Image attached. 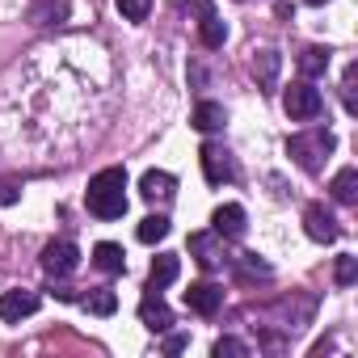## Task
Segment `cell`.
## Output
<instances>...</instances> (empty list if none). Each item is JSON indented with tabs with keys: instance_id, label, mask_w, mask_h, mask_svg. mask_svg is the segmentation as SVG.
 <instances>
[{
	"instance_id": "cell-1",
	"label": "cell",
	"mask_w": 358,
	"mask_h": 358,
	"mask_svg": "<svg viewBox=\"0 0 358 358\" xmlns=\"http://www.w3.org/2000/svg\"><path fill=\"white\" fill-rule=\"evenodd\" d=\"M127 169L122 164H110L101 173L89 177V190H85V207L89 215L97 220H122L127 215Z\"/></svg>"
},
{
	"instance_id": "cell-2",
	"label": "cell",
	"mask_w": 358,
	"mask_h": 358,
	"mask_svg": "<svg viewBox=\"0 0 358 358\" xmlns=\"http://www.w3.org/2000/svg\"><path fill=\"white\" fill-rule=\"evenodd\" d=\"M333 152V135L329 131H308V135H291L287 139V156L303 169V173H320L324 160Z\"/></svg>"
},
{
	"instance_id": "cell-3",
	"label": "cell",
	"mask_w": 358,
	"mask_h": 358,
	"mask_svg": "<svg viewBox=\"0 0 358 358\" xmlns=\"http://www.w3.org/2000/svg\"><path fill=\"white\" fill-rule=\"evenodd\" d=\"M282 110H287L291 122H312V118H320L324 97H320V89L312 80H295V85L282 89Z\"/></svg>"
},
{
	"instance_id": "cell-4",
	"label": "cell",
	"mask_w": 358,
	"mask_h": 358,
	"mask_svg": "<svg viewBox=\"0 0 358 358\" xmlns=\"http://www.w3.org/2000/svg\"><path fill=\"white\" fill-rule=\"evenodd\" d=\"M199 160H203V173H207V182H211V186H228L232 177H236L232 152H228L224 143H215V139H207V143L199 148Z\"/></svg>"
},
{
	"instance_id": "cell-5",
	"label": "cell",
	"mask_w": 358,
	"mask_h": 358,
	"mask_svg": "<svg viewBox=\"0 0 358 358\" xmlns=\"http://www.w3.org/2000/svg\"><path fill=\"white\" fill-rule=\"evenodd\" d=\"M38 262H43V270H47L51 278H68V274L80 266V249H76L72 241H51Z\"/></svg>"
},
{
	"instance_id": "cell-6",
	"label": "cell",
	"mask_w": 358,
	"mask_h": 358,
	"mask_svg": "<svg viewBox=\"0 0 358 358\" xmlns=\"http://www.w3.org/2000/svg\"><path fill=\"white\" fill-rule=\"evenodd\" d=\"M211 232L220 241H241L245 236V207L241 203H224L211 211Z\"/></svg>"
},
{
	"instance_id": "cell-7",
	"label": "cell",
	"mask_w": 358,
	"mask_h": 358,
	"mask_svg": "<svg viewBox=\"0 0 358 358\" xmlns=\"http://www.w3.org/2000/svg\"><path fill=\"white\" fill-rule=\"evenodd\" d=\"M303 232L316 241V245H333L337 236H341V228H337V220H333V211H324L320 203H312L308 211H303Z\"/></svg>"
},
{
	"instance_id": "cell-8",
	"label": "cell",
	"mask_w": 358,
	"mask_h": 358,
	"mask_svg": "<svg viewBox=\"0 0 358 358\" xmlns=\"http://www.w3.org/2000/svg\"><path fill=\"white\" fill-rule=\"evenodd\" d=\"M186 308L190 312H199V316H215L220 308H224V287L220 282H190V291H186Z\"/></svg>"
},
{
	"instance_id": "cell-9",
	"label": "cell",
	"mask_w": 358,
	"mask_h": 358,
	"mask_svg": "<svg viewBox=\"0 0 358 358\" xmlns=\"http://www.w3.org/2000/svg\"><path fill=\"white\" fill-rule=\"evenodd\" d=\"M38 312V295L34 291H5V295H0V320H5V324H22L26 316H34Z\"/></svg>"
},
{
	"instance_id": "cell-10",
	"label": "cell",
	"mask_w": 358,
	"mask_h": 358,
	"mask_svg": "<svg viewBox=\"0 0 358 358\" xmlns=\"http://www.w3.org/2000/svg\"><path fill=\"white\" fill-rule=\"evenodd\" d=\"M139 320H143L152 333H164V329L173 324V312H169V303L160 299V291H156V287H148V295L139 299Z\"/></svg>"
},
{
	"instance_id": "cell-11",
	"label": "cell",
	"mask_w": 358,
	"mask_h": 358,
	"mask_svg": "<svg viewBox=\"0 0 358 358\" xmlns=\"http://www.w3.org/2000/svg\"><path fill=\"white\" fill-rule=\"evenodd\" d=\"M224 122H228V110H224L220 101H199V106H194V114H190V127H194V131H203V135L224 131Z\"/></svg>"
},
{
	"instance_id": "cell-12",
	"label": "cell",
	"mask_w": 358,
	"mask_h": 358,
	"mask_svg": "<svg viewBox=\"0 0 358 358\" xmlns=\"http://www.w3.org/2000/svg\"><path fill=\"white\" fill-rule=\"evenodd\" d=\"M173 173H164V169H148L143 177H139V194L148 199V203H156V199H173Z\"/></svg>"
},
{
	"instance_id": "cell-13",
	"label": "cell",
	"mask_w": 358,
	"mask_h": 358,
	"mask_svg": "<svg viewBox=\"0 0 358 358\" xmlns=\"http://www.w3.org/2000/svg\"><path fill=\"white\" fill-rule=\"evenodd\" d=\"M190 253L199 257L203 270H220V262H224V249L215 245V232H194L190 236Z\"/></svg>"
},
{
	"instance_id": "cell-14",
	"label": "cell",
	"mask_w": 358,
	"mask_h": 358,
	"mask_svg": "<svg viewBox=\"0 0 358 358\" xmlns=\"http://www.w3.org/2000/svg\"><path fill=\"white\" fill-rule=\"evenodd\" d=\"M177 274H182V257L177 253H160V257H152V270H148V287H169V282H177Z\"/></svg>"
},
{
	"instance_id": "cell-15",
	"label": "cell",
	"mask_w": 358,
	"mask_h": 358,
	"mask_svg": "<svg viewBox=\"0 0 358 358\" xmlns=\"http://www.w3.org/2000/svg\"><path fill=\"white\" fill-rule=\"evenodd\" d=\"M329 194H333L341 207H354V203H358V169H354V164H345L333 182H329Z\"/></svg>"
},
{
	"instance_id": "cell-16",
	"label": "cell",
	"mask_w": 358,
	"mask_h": 358,
	"mask_svg": "<svg viewBox=\"0 0 358 358\" xmlns=\"http://www.w3.org/2000/svg\"><path fill=\"white\" fill-rule=\"evenodd\" d=\"M199 38H203V47H211V51H220V47L228 43V26L215 17V9H211V5L203 9V22H199Z\"/></svg>"
},
{
	"instance_id": "cell-17",
	"label": "cell",
	"mask_w": 358,
	"mask_h": 358,
	"mask_svg": "<svg viewBox=\"0 0 358 358\" xmlns=\"http://www.w3.org/2000/svg\"><path fill=\"white\" fill-rule=\"evenodd\" d=\"M329 47H303L299 51V76L303 80H316V76H324L329 72Z\"/></svg>"
},
{
	"instance_id": "cell-18",
	"label": "cell",
	"mask_w": 358,
	"mask_h": 358,
	"mask_svg": "<svg viewBox=\"0 0 358 358\" xmlns=\"http://www.w3.org/2000/svg\"><path fill=\"white\" fill-rule=\"evenodd\" d=\"M93 266H97V270H106V274H122V270H127V253H122V245L101 241V245L93 249Z\"/></svg>"
},
{
	"instance_id": "cell-19",
	"label": "cell",
	"mask_w": 358,
	"mask_h": 358,
	"mask_svg": "<svg viewBox=\"0 0 358 358\" xmlns=\"http://www.w3.org/2000/svg\"><path fill=\"white\" fill-rule=\"evenodd\" d=\"M76 303H85L93 316H114V312H118V295H114V291H106V287H97V291H89V295H80Z\"/></svg>"
},
{
	"instance_id": "cell-20",
	"label": "cell",
	"mask_w": 358,
	"mask_h": 358,
	"mask_svg": "<svg viewBox=\"0 0 358 358\" xmlns=\"http://www.w3.org/2000/svg\"><path fill=\"white\" fill-rule=\"evenodd\" d=\"M278 51H257L253 55V72H257V80L266 85V89H274V80H278Z\"/></svg>"
},
{
	"instance_id": "cell-21",
	"label": "cell",
	"mask_w": 358,
	"mask_h": 358,
	"mask_svg": "<svg viewBox=\"0 0 358 358\" xmlns=\"http://www.w3.org/2000/svg\"><path fill=\"white\" fill-rule=\"evenodd\" d=\"M135 236H139L143 245H156V241H164V236H169V220H164V215H148V220H139Z\"/></svg>"
},
{
	"instance_id": "cell-22",
	"label": "cell",
	"mask_w": 358,
	"mask_h": 358,
	"mask_svg": "<svg viewBox=\"0 0 358 358\" xmlns=\"http://www.w3.org/2000/svg\"><path fill=\"white\" fill-rule=\"evenodd\" d=\"M114 5L127 22H148V13H152V0H114Z\"/></svg>"
},
{
	"instance_id": "cell-23",
	"label": "cell",
	"mask_w": 358,
	"mask_h": 358,
	"mask_svg": "<svg viewBox=\"0 0 358 358\" xmlns=\"http://www.w3.org/2000/svg\"><path fill=\"white\" fill-rule=\"evenodd\" d=\"M333 278H337V287H350V282L358 278V257L341 253V257H337V266H333Z\"/></svg>"
},
{
	"instance_id": "cell-24",
	"label": "cell",
	"mask_w": 358,
	"mask_h": 358,
	"mask_svg": "<svg viewBox=\"0 0 358 358\" xmlns=\"http://www.w3.org/2000/svg\"><path fill=\"white\" fill-rule=\"evenodd\" d=\"M211 354H215V358H245V354H249V345H245V341H236V337H220V341L211 345Z\"/></svg>"
},
{
	"instance_id": "cell-25",
	"label": "cell",
	"mask_w": 358,
	"mask_h": 358,
	"mask_svg": "<svg viewBox=\"0 0 358 358\" xmlns=\"http://www.w3.org/2000/svg\"><path fill=\"white\" fill-rule=\"evenodd\" d=\"M354 76H358V68L350 64V68H345V80H341V97H345V110H350V114L358 110V101H354Z\"/></svg>"
},
{
	"instance_id": "cell-26",
	"label": "cell",
	"mask_w": 358,
	"mask_h": 358,
	"mask_svg": "<svg viewBox=\"0 0 358 358\" xmlns=\"http://www.w3.org/2000/svg\"><path fill=\"white\" fill-rule=\"evenodd\" d=\"M22 199V190H17V182H0V207H13Z\"/></svg>"
},
{
	"instance_id": "cell-27",
	"label": "cell",
	"mask_w": 358,
	"mask_h": 358,
	"mask_svg": "<svg viewBox=\"0 0 358 358\" xmlns=\"http://www.w3.org/2000/svg\"><path fill=\"white\" fill-rule=\"evenodd\" d=\"M186 345H190V337H186V333H169V337H164V354H182Z\"/></svg>"
},
{
	"instance_id": "cell-28",
	"label": "cell",
	"mask_w": 358,
	"mask_h": 358,
	"mask_svg": "<svg viewBox=\"0 0 358 358\" xmlns=\"http://www.w3.org/2000/svg\"><path fill=\"white\" fill-rule=\"evenodd\" d=\"M308 5H324V0H308Z\"/></svg>"
}]
</instances>
